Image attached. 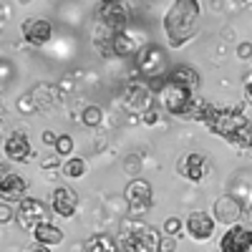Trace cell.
<instances>
[{
	"instance_id": "cell-13",
	"label": "cell",
	"mask_w": 252,
	"mask_h": 252,
	"mask_svg": "<svg viewBox=\"0 0 252 252\" xmlns=\"http://www.w3.org/2000/svg\"><path fill=\"white\" fill-rule=\"evenodd\" d=\"M212 215L217 222L222 224H240V217H242V202L235 199L232 194H222L215 199V207H212Z\"/></svg>"
},
{
	"instance_id": "cell-24",
	"label": "cell",
	"mask_w": 252,
	"mask_h": 252,
	"mask_svg": "<svg viewBox=\"0 0 252 252\" xmlns=\"http://www.w3.org/2000/svg\"><path fill=\"white\" fill-rule=\"evenodd\" d=\"M73 139L68 136V134H58V141H56V154H61V157H73Z\"/></svg>"
},
{
	"instance_id": "cell-19",
	"label": "cell",
	"mask_w": 252,
	"mask_h": 252,
	"mask_svg": "<svg viewBox=\"0 0 252 252\" xmlns=\"http://www.w3.org/2000/svg\"><path fill=\"white\" fill-rule=\"evenodd\" d=\"M31 96L38 103V111H46V109L56 106V103L61 101V89L56 86V83H40V86H35L31 91Z\"/></svg>"
},
{
	"instance_id": "cell-10",
	"label": "cell",
	"mask_w": 252,
	"mask_h": 252,
	"mask_svg": "<svg viewBox=\"0 0 252 252\" xmlns=\"http://www.w3.org/2000/svg\"><path fill=\"white\" fill-rule=\"evenodd\" d=\"M215 227H217V220L215 215H207L202 212V209H197V212H192L187 220H184V229H187V235L197 240V242H204L215 235Z\"/></svg>"
},
{
	"instance_id": "cell-26",
	"label": "cell",
	"mask_w": 252,
	"mask_h": 252,
	"mask_svg": "<svg viewBox=\"0 0 252 252\" xmlns=\"http://www.w3.org/2000/svg\"><path fill=\"white\" fill-rule=\"evenodd\" d=\"M18 111H23V114H35V111H38V103H35V98L31 96V91L18 98Z\"/></svg>"
},
{
	"instance_id": "cell-38",
	"label": "cell",
	"mask_w": 252,
	"mask_h": 252,
	"mask_svg": "<svg viewBox=\"0 0 252 252\" xmlns=\"http://www.w3.org/2000/svg\"><path fill=\"white\" fill-rule=\"evenodd\" d=\"M18 3H20V5H28V3H31V0H18Z\"/></svg>"
},
{
	"instance_id": "cell-17",
	"label": "cell",
	"mask_w": 252,
	"mask_h": 252,
	"mask_svg": "<svg viewBox=\"0 0 252 252\" xmlns=\"http://www.w3.org/2000/svg\"><path fill=\"white\" fill-rule=\"evenodd\" d=\"M26 189H28V182L20 174L3 172V179H0V194H3L5 202H20L26 197Z\"/></svg>"
},
{
	"instance_id": "cell-20",
	"label": "cell",
	"mask_w": 252,
	"mask_h": 252,
	"mask_svg": "<svg viewBox=\"0 0 252 252\" xmlns=\"http://www.w3.org/2000/svg\"><path fill=\"white\" fill-rule=\"evenodd\" d=\"M33 237H35V242H40V245L53 247V245H61L66 235H63V229H61V227H56V224H51V222H43L40 227H35Z\"/></svg>"
},
{
	"instance_id": "cell-32",
	"label": "cell",
	"mask_w": 252,
	"mask_h": 252,
	"mask_svg": "<svg viewBox=\"0 0 252 252\" xmlns=\"http://www.w3.org/2000/svg\"><path fill=\"white\" fill-rule=\"evenodd\" d=\"M10 217H13V209H10V204L8 202H3V204H0V222H10Z\"/></svg>"
},
{
	"instance_id": "cell-23",
	"label": "cell",
	"mask_w": 252,
	"mask_h": 252,
	"mask_svg": "<svg viewBox=\"0 0 252 252\" xmlns=\"http://www.w3.org/2000/svg\"><path fill=\"white\" fill-rule=\"evenodd\" d=\"M86 169H89V164L83 157H68L63 161V177H68V179H81L86 174Z\"/></svg>"
},
{
	"instance_id": "cell-31",
	"label": "cell",
	"mask_w": 252,
	"mask_h": 252,
	"mask_svg": "<svg viewBox=\"0 0 252 252\" xmlns=\"http://www.w3.org/2000/svg\"><path fill=\"white\" fill-rule=\"evenodd\" d=\"M141 121H144L146 126H154V124L159 121V111H157V109H149V111H144V114H141Z\"/></svg>"
},
{
	"instance_id": "cell-3",
	"label": "cell",
	"mask_w": 252,
	"mask_h": 252,
	"mask_svg": "<svg viewBox=\"0 0 252 252\" xmlns=\"http://www.w3.org/2000/svg\"><path fill=\"white\" fill-rule=\"evenodd\" d=\"M116 242L121 252H159L161 232L144 222H126Z\"/></svg>"
},
{
	"instance_id": "cell-29",
	"label": "cell",
	"mask_w": 252,
	"mask_h": 252,
	"mask_svg": "<svg viewBox=\"0 0 252 252\" xmlns=\"http://www.w3.org/2000/svg\"><path fill=\"white\" fill-rule=\"evenodd\" d=\"M237 58H242V61H250L252 58V43H247V40H242V43H237Z\"/></svg>"
},
{
	"instance_id": "cell-16",
	"label": "cell",
	"mask_w": 252,
	"mask_h": 252,
	"mask_svg": "<svg viewBox=\"0 0 252 252\" xmlns=\"http://www.w3.org/2000/svg\"><path fill=\"white\" fill-rule=\"evenodd\" d=\"M177 172L187 179V182H202L204 177H207V172H209V161H207V157H202V154H197V152H192V154H187L179 164H177Z\"/></svg>"
},
{
	"instance_id": "cell-15",
	"label": "cell",
	"mask_w": 252,
	"mask_h": 252,
	"mask_svg": "<svg viewBox=\"0 0 252 252\" xmlns=\"http://www.w3.org/2000/svg\"><path fill=\"white\" fill-rule=\"evenodd\" d=\"M3 154H5L8 161H26V159H31L33 149H31L28 134H26V131H13V134H8L5 141H3Z\"/></svg>"
},
{
	"instance_id": "cell-35",
	"label": "cell",
	"mask_w": 252,
	"mask_h": 252,
	"mask_svg": "<svg viewBox=\"0 0 252 252\" xmlns=\"http://www.w3.org/2000/svg\"><path fill=\"white\" fill-rule=\"evenodd\" d=\"M245 98H247V103H252V78L245 83Z\"/></svg>"
},
{
	"instance_id": "cell-4",
	"label": "cell",
	"mask_w": 252,
	"mask_h": 252,
	"mask_svg": "<svg viewBox=\"0 0 252 252\" xmlns=\"http://www.w3.org/2000/svg\"><path fill=\"white\" fill-rule=\"evenodd\" d=\"M159 101L172 116H189L194 109V103H197L194 91H189V89L179 86V83H172V81H166L159 89Z\"/></svg>"
},
{
	"instance_id": "cell-9",
	"label": "cell",
	"mask_w": 252,
	"mask_h": 252,
	"mask_svg": "<svg viewBox=\"0 0 252 252\" xmlns=\"http://www.w3.org/2000/svg\"><path fill=\"white\" fill-rule=\"evenodd\" d=\"M220 252H250L252 250V229L247 224H232L220 237Z\"/></svg>"
},
{
	"instance_id": "cell-39",
	"label": "cell",
	"mask_w": 252,
	"mask_h": 252,
	"mask_svg": "<svg viewBox=\"0 0 252 252\" xmlns=\"http://www.w3.org/2000/svg\"><path fill=\"white\" fill-rule=\"evenodd\" d=\"M250 63H252V58H250Z\"/></svg>"
},
{
	"instance_id": "cell-8",
	"label": "cell",
	"mask_w": 252,
	"mask_h": 252,
	"mask_svg": "<svg viewBox=\"0 0 252 252\" xmlns=\"http://www.w3.org/2000/svg\"><path fill=\"white\" fill-rule=\"evenodd\" d=\"M152 197H154L152 184L146 179H141V177H134L129 184H126V189H124V199L129 202V209L134 215L146 212V209L152 207Z\"/></svg>"
},
{
	"instance_id": "cell-5",
	"label": "cell",
	"mask_w": 252,
	"mask_h": 252,
	"mask_svg": "<svg viewBox=\"0 0 252 252\" xmlns=\"http://www.w3.org/2000/svg\"><path fill=\"white\" fill-rule=\"evenodd\" d=\"M15 222L23 232H35V227L48 222V207L35 197H23L15 207Z\"/></svg>"
},
{
	"instance_id": "cell-6",
	"label": "cell",
	"mask_w": 252,
	"mask_h": 252,
	"mask_svg": "<svg viewBox=\"0 0 252 252\" xmlns=\"http://www.w3.org/2000/svg\"><path fill=\"white\" fill-rule=\"evenodd\" d=\"M164 66H166V56H164V51H161L157 43H146V46H141V51L136 53V68L141 71V76H144L146 81L161 78Z\"/></svg>"
},
{
	"instance_id": "cell-7",
	"label": "cell",
	"mask_w": 252,
	"mask_h": 252,
	"mask_svg": "<svg viewBox=\"0 0 252 252\" xmlns=\"http://www.w3.org/2000/svg\"><path fill=\"white\" fill-rule=\"evenodd\" d=\"M124 106L126 111H131V114H144V111H149L154 109V91L149 83H139V81H131V83H126V89H124Z\"/></svg>"
},
{
	"instance_id": "cell-34",
	"label": "cell",
	"mask_w": 252,
	"mask_h": 252,
	"mask_svg": "<svg viewBox=\"0 0 252 252\" xmlns=\"http://www.w3.org/2000/svg\"><path fill=\"white\" fill-rule=\"evenodd\" d=\"M26 252H51V247L48 245H40V242H35L31 250H26Z\"/></svg>"
},
{
	"instance_id": "cell-33",
	"label": "cell",
	"mask_w": 252,
	"mask_h": 252,
	"mask_svg": "<svg viewBox=\"0 0 252 252\" xmlns=\"http://www.w3.org/2000/svg\"><path fill=\"white\" fill-rule=\"evenodd\" d=\"M56 141H58V134H56V131H43V144L56 146Z\"/></svg>"
},
{
	"instance_id": "cell-25",
	"label": "cell",
	"mask_w": 252,
	"mask_h": 252,
	"mask_svg": "<svg viewBox=\"0 0 252 252\" xmlns=\"http://www.w3.org/2000/svg\"><path fill=\"white\" fill-rule=\"evenodd\" d=\"M81 121L86 124V126H98L103 121V111L98 106H86V109H83V114H81Z\"/></svg>"
},
{
	"instance_id": "cell-1",
	"label": "cell",
	"mask_w": 252,
	"mask_h": 252,
	"mask_svg": "<svg viewBox=\"0 0 252 252\" xmlns=\"http://www.w3.org/2000/svg\"><path fill=\"white\" fill-rule=\"evenodd\" d=\"M202 20V0H174L164 15V35L172 48H182L189 43Z\"/></svg>"
},
{
	"instance_id": "cell-11",
	"label": "cell",
	"mask_w": 252,
	"mask_h": 252,
	"mask_svg": "<svg viewBox=\"0 0 252 252\" xmlns=\"http://www.w3.org/2000/svg\"><path fill=\"white\" fill-rule=\"evenodd\" d=\"M98 23L101 26H106L111 31H124L126 23H129V5H126V0H121V3H101L98 8Z\"/></svg>"
},
{
	"instance_id": "cell-36",
	"label": "cell",
	"mask_w": 252,
	"mask_h": 252,
	"mask_svg": "<svg viewBox=\"0 0 252 252\" xmlns=\"http://www.w3.org/2000/svg\"><path fill=\"white\" fill-rule=\"evenodd\" d=\"M126 161H129V164H126V169H129V172H134V169H136V161H139V159H136V157H129Z\"/></svg>"
},
{
	"instance_id": "cell-30",
	"label": "cell",
	"mask_w": 252,
	"mask_h": 252,
	"mask_svg": "<svg viewBox=\"0 0 252 252\" xmlns=\"http://www.w3.org/2000/svg\"><path fill=\"white\" fill-rule=\"evenodd\" d=\"M40 166H46V169H53V166H61V154H48L40 159Z\"/></svg>"
},
{
	"instance_id": "cell-12",
	"label": "cell",
	"mask_w": 252,
	"mask_h": 252,
	"mask_svg": "<svg viewBox=\"0 0 252 252\" xmlns=\"http://www.w3.org/2000/svg\"><path fill=\"white\" fill-rule=\"evenodd\" d=\"M51 209H53L58 217H63V220L73 217L76 209H78V194L73 192L71 187H66V184L56 187L53 194H51Z\"/></svg>"
},
{
	"instance_id": "cell-14",
	"label": "cell",
	"mask_w": 252,
	"mask_h": 252,
	"mask_svg": "<svg viewBox=\"0 0 252 252\" xmlns=\"http://www.w3.org/2000/svg\"><path fill=\"white\" fill-rule=\"evenodd\" d=\"M20 33L31 46H46L53 35V26L46 18H26L23 26H20Z\"/></svg>"
},
{
	"instance_id": "cell-2",
	"label": "cell",
	"mask_w": 252,
	"mask_h": 252,
	"mask_svg": "<svg viewBox=\"0 0 252 252\" xmlns=\"http://www.w3.org/2000/svg\"><path fill=\"white\" fill-rule=\"evenodd\" d=\"M204 126L212 134L227 139L235 146H252V121L240 109H217L212 106Z\"/></svg>"
},
{
	"instance_id": "cell-22",
	"label": "cell",
	"mask_w": 252,
	"mask_h": 252,
	"mask_svg": "<svg viewBox=\"0 0 252 252\" xmlns=\"http://www.w3.org/2000/svg\"><path fill=\"white\" fill-rule=\"evenodd\" d=\"M86 252H121L119 250V242L109 235H91L86 240V247H83Z\"/></svg>"
},
{
	"instance_id": "cell-28",
	"label": "cell",
	"mask_w": 252,
	"mask_h": 252,
	"mask_svg": "<svg viewBox=\"0 0 252 252\" xmlns=\"http://www.w3.org/2000/svg\"><path fill=\"white\" fill-rule=\"evenodd\" d=\"M159 252H177V237L174 235H164L159 242Z\"/></svg>"
},
{
	"instance_id": "cell-27",
	"label": "cell",
	"mask_w": 252,
	"mask_h": 252,
	"mask_svg": "<svg viewBox=\"0 0 252 252\" xmlns=\"http://www.w3.org/2000/svg\"><path fill=\"white\" fill-rule=\"evenodd\" d=\"M164 232L166 235H174V237L182 235V220L179 217H169V220L164 222Z\"/></svg>"
},
{
	"instance_id": "cell-21",
	"label": "cell",
	"mask_w": 252,
	"mask_h": 252,
	"mask_svg": "<svg viewBox=\"0 0 252 252\" xmlns=\"http://www.w3.org/2000/svg\"><path fill=\"white\" fill-rule=\"evenodd\" d=\"M139 51H141L139 43H136L129 33L119 31V33L114 35V56H134V58H136Z\"/></svg>"
},
{
	"instance_id": "cell-18",
	"label": "cell",
	"mask_w": 252,
	"mask_h": 252,
	"mask_svg": "<svg viewBox=\"0 0 252 252\" xmlns=\"http://www.w3.org/2000/svg\"><path fill=\"white\" fill-rule=\"evenodd\" d=\"M166 81H172V83H179V86H184V89H189V91H199V86H202V76L192 68V66H177V68H172L169 73H166Z\"/></svg>"
},
{
	"instance_id": "cell-37",
	"label": "cell",
	"mask_w": 252,
	"mask_h": 252,
	"mask_svg": "<svg viewBox=\"0 0 252 252\" xmlns=\"http://www.w3.org/2000/svg\"><path fill=\"white\" fill-rule=\"evenodd\" d=\"M101 3H121V0H101Z\"/></svg>"
}]
</instances>
